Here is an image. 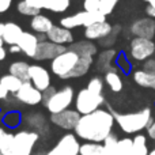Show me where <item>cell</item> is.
Listing matches in <instances>:
<instances>
[{
  "instance_id": "9c48e42d",
  "label": "cell",
  "mask_w": 155,
  "mask_h": 155,
  "mask_svg": "<svg viewBox=\"0 0 155 155\" xmlns=\"http://www.w3.org/2000/svg\"><path fill=\"white\" fill-rule=\"evenodd\" d=\"M80 143L78 140V136L74 134H65L63 137L56 143L51 151H48L45 155H79Z\"/></svg>"
},
{
  "instance_id": "f1b7e54d",
  "label": "cell",
  "mask_w": 155,
  "mask_h": 155,
  "mask_svg": "<svg viewBox=\"0 0 155 155\" xmlns=\"http://www.w3.org/2000/svg\"><path fill=\"white\" fill-rule=\"evenodd\" d=\"M16 10H18L19 14H22V15H26V16H35L38 15V14H41V10L37 7H34V5H31L29 2H26V0H22V2L18 3V5H16Z\"/></svg>"
},
{
  "instance_id": "8992f818",
  "label": "cell",
  "mask_w": 155,
  "mask_h": 155,
  "mask_svg": "<svg viewBox=\"0 0 155 155\" xmlns=\"http://www.w3.org/2000/svg\"><path fill=\"white\" fill-rule=\"evenodd\" d=\"M74 102V88L70 86H65L61 90H57L45 104V107L51 112V114L64 112L71 106Z\"/></svg>"
},
{
  "instance_id": "5bb4252c",
  "label": "cell",
  "mask_w": 155,
  "mask_h": 155,
  "mask_svg": "<svg viewBox=\"0 0 155 155\" xmlns=\"http://www.w3.org/2000/svg\"><path fill=\"white\" fill-rule=\"evenodd\" d=\"M131 33L135 37L154 40L155 37V21L153 18H142L131 25Z\"/></svg>"
},
{
  "instance_id": "7dc6e473",
  "label": "cell",
  "mask_w": 155,
  "mask_h": 155,
  "mask_svg": "<svg viewBox=\"0 0 155 155\" xmlns=\"http://www.w3.org/2000/svg\"><path fill=\"white\" fill-rule=\"evenodd\" d=\"M5 134H7V132H5V131H4V129H3V128H0V140L3 139V136H4Z\"/></svg>"
},
{
  "instance_id": "4fadbf2b",
  "label": "cell",
  "mask_w": 155,
  "mask_h": 155,
  "mask_svg": "<svg viewBox=\"0 0 155 155\" xmlns=\"http://www.w3.org/2000/svg\"><path fill=\"white\" fill-rule=\"evenodd\" d=\"M67 51L64 45H57L51 41H44V42L38 44L37 52H35V60H53L54 57H57L59 54L64 53Z\"/></svg>"
},
{
  "instance_id": "f907efd6",
  "label": "cell",
  "mask_w": 155,
  "mask_h": 155,
  "mask_svg": "<svg viewBox=\"0 0 155 155\" xmlns=\"http://www.w3.org/2000/svg\"><path fill=\"white\" fill-rule=\"evenodd\" d=\"M148 155H155V148H154V150H151V151H150V154H148Z\"/></svg>"
},
{
  "instance_id": "cb8c5ba5",
  "label": "cell",
  "mask_w": 155,
  "mask_h": 155,
  "mask_svg": "<svg viewBox=\"0 0 155 155\" xmlns=\"http://www.w3.org/2000/svg\"><path fill=\"white\" fill-rule=\"evenodd\" d=\"M91 64H93V57L80 56L79 63H78V65L75 67L74 72L71 74V79H72V78H80V76L86 75V74L88 72V70H90Z\"/></svg>"
},
{
  "instance_id": "7bdbcfd3",
  "label": "cell",
  "mask_w": 155,
  "mask_h": 155,
  "mask_svg": "<svg viewBox=\"0 0 155 155\" xmlns=\"http://www.w3.org/2000/svg\"><path fill=\"white\" fill-rule=\"evenodd\" d=\"M146 12H147V15H148V18H155V8L154 7H151L150 4H148V7L146 8Z\"/></svg>"
},
{
  "instance_id": "1f68e13d",
  "label": "cell",
  "mask_w": 155,
  "mask_h": 155,
  "mask_svg": "<svg viewBox=\"0 0 155 155\" xmlns=\"http://www.w3.org/2000/svg\"><path fill=\"white\" fill-rule=\"evenodd\" d=\"M132 148H134V139H129V137L120 139L117 143V153H116V155H131Z\"/></svg>"
},
{
  "instance_id": "2e32d148",
  "label": "cell",
  "mask_w": 155,
  "mask_h": 155,
  "mask_svg": "<svg viewBox=\"0 0 155 155\" xmlns=\"http://www.w3.org/2000/svg\"><path fill=\"white\" fill-rule=\"evenodd\" d=\"M48 40L51 42H54L57 45H71L74 44V35L71 33L70 29L67 27H63L61 25L60 26H53L51 29V31L46 34Z\"/></svg>"
},
{
  "instance_id": "e0dca14e",
  "label": "cell",
  "mask_w": 155,
  "mask_h": 155,
  "mask_svg": "<svg viewBox=\"0 0 155 155\" xmlns=\"http://www.w3.org/2000/svg\"><path fill=\"white\" fill-rule=\"evenodd\" d=\"M112 31H113L112 25L107 23L106 21H104V22H98V23H94V25H91V26L86 27L84 37L90 41L104 40V38H106Z\"/></svg>"
},
{
  "instance_id": "3957f363",
  "label": "cell",
  "mask_w": 155,
  "mask_h": 155,
  "mask_svg": "<svg viewBox=\"0 0 155 155\" xmlns=\"http://www.w3.org/2000/svg\"><path fill=\"white\" fill-rule=\"evenodd\" d=\"M80 56L76 52L67 49L64 53L59 54L57 57H54L52 60V72L56 76H59L60 79H71V74L74 72L75 67L79 63Z\"/></svg>"
},
{
  "instance_id": "8d00e7d4",
  "label": "cell",
  "mask_w": 155,
  "mask_h": 155,
  "mask_svg": "<svg viewBox=\"0 0 155 155\" xmlns=\"http://www.w3.org/2000/svg\"><path fill=\"white\" fill-rule=\"evenodd\" d=\"M99 2L101 0H84L83 2V8H84V11H88V12L99 11Z\"/></svg>"
},
{
  "instance_id": "bcb514c9",
  "label": "cell",
  "mask_w": 155,
  "mask_h": 155,
  "mask_svg": "<svg viewBox=\"0 0 155 155\" xmlns=\"http://www.w3.org/2000/svg\"><path fill=\"white\" fill-rule=\"evenodd\" d=\"M3 33H4V23H0V37H3Z\"/></svg>"
},
{
  "instance_id": "ffe728a7",
  "label": "cell",
  "mask_w": 155,
  "mask_h": 155,
  "mask_svg": "<svg viewBox=\"0 0 155 155\" xmlns=\"http://www.w3.org/2000/svg\"><path fill=\"white\" fill-rule=\"evenodd\" d=\"M30 26L38 34H48L51 31V29L53 27V23L52 21L48 18V16L42 15V14H38V15L33 16L31 22H30Z\"/></svg>"
},
{
  "instance_id": "f6af8a7d",
  "label": "cell",
  "mask_w": 155,
  "mask_h": 155,
  "mask_svg": "<svg viewBox=\"0 0 155 155\" xmlns=\"http://www.w3.org/2000/svg\"><path fill=\"white\" fill-rule=\"evenodd\" d=\"M5 56H7V51H5L4 48H0V61H2V60H4Z\"/></svg>"
},
{
  "instance_id": "681fc988",
  "label": "cell",
  "mask_w": 155,
  "mask_h": 155,
  "mask_svg": "<svg viewBox=\"0 0 155 155\" xmlns=\"http://www.w3.org/2000/svg\"><path fill=\"white\" fill-rule=\"evenodd\" d=\"M4 40H3V37H0V48H3V45H4Z\"/></svg>"
},
{
  "instance_id": "74e56055",
  "label": "cell",
  "mask_w": 155,
  "mask_h": 155,
  "mask_svg": "<svg viewBox=\"0 0 155 155\" xmlns=\"http://www.w3.org/2000/svg\"><path fill=\"white\" fill-rule=\"evenodd\" d=\"M26 2H29L31 5H34V7L40 8V10H42V8L46 7V4H48L49 0H26Z\"/></svg>"
},
{
  "instance_id": "d6986e66",
  "label": "cell",
  "mask_w": 155,
  "mask_h": 155,
  "mask_svg": "<svg viewBox=\"0 0 155 155\" xmlns=\"http://www.w3.org/2000/svg\"><path fill=\"white\" fill-rule=\"evenodd\" d=\"M23 30L19 25L14 23V22H7L4 23V33H3V40L7 45H18L19 40H21Z\"/></svg>"
},
{
  "instance_id": "277c9868",
  "label": "cell",
  "mask_w": 155,
  "mask_h": 155,
  "mask_svg": "<svg viewBox=\"0 0 155 155\" xmlns=\"http://www.w3.org/2000/svg\"><path fill=\"white\" fill-rule=\"evenodd\" d=\"M104 102L105 99L102 94H95L88 88H82L75 98V110H78L82 116L90 114L98 110Z\"/></svg>"
},
{
  "instance_id": "f35d334b",
  "label": "cell",
  "mask_w": 155,
  "mask_h": 155,
  "mask_svg": "<svg viewBox=\"0 0 155 155\" xmlns=\"http://www.w3.org/2000/svg\"><path fill=\"white\" fill-rule=\"evenodd\" d=\"M12 4V0H0V14L5 12Z\"/></svg>"
},
{
  "instance_id": "f5cc1de1",
  "label": "cell",
  "mask_w": 155,
  "mask_h": 155,
  "mask_svg": "<svg viewBox=\"0 0 155 155\" xmlns=\"http://www.w3.org/2000/svg\"><path fill=\"white\" fill-rule=\"evenodd\" d=\"M7 155H14V154H7Z\"/></svg>"
},
{
  "instance_id": "7402d4cb",
  "label": "cell",
  "mask_w": 155,
  "mask_h": 155,
  "mask_svg": "<svg viewBox=\"0 0 155 155\" xmlns=\"http://www.w3.org/2000/svg\"><path fill=\"white\" fill-rule=\"evenodd\" d=\"M70 49L76 52L79 56H90L94 57L97 54V46L90 40L87 41H79V42H74L70 45Z\"/></svg>"
},
{
  "instance_id": "d590c367",
  "label": "cell",
  "mask_w": 155,
  "mask_h": 155,
  "mask_svg": "<svg viewBox=\"0 0 155 155\" xmlns=\"http://www.w3.org/2000/svg\"><path fill=\"white\" fill-rule=\"evenodd\" d=\"M4 123H5V125H8V127H16L19 123H21V116H19L16 112L8 113V114L4 117Z\"/></svg>"
},
{
  "instance_id": "9a60e30c",
  "label": "cell",
  "mask_w": 155,
  "mask_h": 155,
  "mask_svg": "<svg viewBox=\"0 0 155 155\" xmlns=\"http://www.w3.org/2000/svg\"><path fill=\"white\" fill-rule=\"evenodd\" d=\"M30 82L44 93L51 87V75H49L48 70L41 65H30Z\"/></svg>"
},
{
  "instance_id": "7c38bea8",
  "label": "cell",
  "mask_w": 155,
  "mask_h": 155,
  "mask_svg": "<svg viewBox=\"0 0 155 155\" xmlns=\"http://www.w3.org/2000/svg\"><path fill=\"white\" fill-rule=\"evenodd\" d=\"M80 114L78 110H71V109H67L64 112H60V113H56V114H52L51 116V121L57 125L59 128H63V129H67V131H71L74 129L75 131L78 123H79Z\"/></svg>"
},
{
  "instance_id": "db71d44e",
  "label": "cell",
  "mask_w": 155,
  "mask_h": 155,
  "mask_svg": "<svg viewBox=\"0 0 155 155\" xmlns=\"http://www.w3.org/2000/svg\"><path fill=\"white\" fill-rule=\"evenodd\" d=\"M0 155H3V154H2V153H0Z\"/></svg>"
},
{
  "instance_id": "ba28073f",
  "label": "cell",
  "mask_w": 155,
  "mask_h": 155,
  "mask_svg": "<svg viewBox=\"0 0 155 155\" xmlns=\"http://www.w3.org/2000/svg\"><path fill=\"white\" fill-rule=\"evenodd\" d=\"M131 56L137 61H147L148 59H153L155 54V41L148 38L135 37L129 45Z\"/></svg>"
},
{
  "instance_id": "8fae6325",
  "label": "cell",
  "mask_w": 155,
  "mask_h": 155,
  "mask_svg": "<svg viewBox=\"0 0 155 155\" xmlns=\"http://www.w3.org/2000/svg\"><path fill=\"white\" fill-rule=\"evenodd\" d=\"M134 80L142 87L155 90V59H148L144 61L143 70L135 71Z\"/></svg>"
},
{
  "instance_id": "f546056e",
  "label": "cell",
  "mask_w": 155,
  "mask_h": 155,
  "mask_svg": "<svg viewBox=\"0 0 155 155\" xmlns=\"http://www.w3.org/2000/svg\"><path fill=\"white\" fill-rule=\"evenodd\" d=\"M114 51H105L101 53V56H99L98 59V70L99 71H104L105 74L107 72L110 67V61H112V59L114 57Z\"/></svg>"
},
{
  "instance_id": "c3c4849f",
  "label": "cell",
  "mask_w": 155,
  "mask_h": 155,
  "mask_svg": "<svg viewBox=\"0 0 155 155\" xmlns=\"http://www.w3.org/2000/svg\"><path fill=\"white\" fill-rule=\"evenodd\" d=\"M148 4H150L151 7H154V8H155V0H150V2H148Z\"/></svg>"
},
{
  "instance_id": "4316f807",
  "label": "cell",
  "mask_w": 155,
  "mask_h": 155,
  "mask_svg": "<svg viewBox=\"0 0 155 155\" xmlns=\"http://www.w3.org/2000/svg\"><path fill=\"white\" fill-rule=\"evenodd\" d=\"M102 153H104L102 143L86 142L83 144H80L79 155H102Z\"/></svg>"
},
{
  "instance_id": "816d5d0a",
  "label": "cell",
  "mask_w": 155,
  "mask_h": 155,
  "mask_svg": "<svg viewBox=\"0 0 155 155\" xmlns=\"http://www.w3.org/2000/svg\"><path fill=\"white\" fill-rule=\"evenodd\" d=\"M143 2H147V3H148V2H150V0H143Z\"/></svg>"
},
{
  "instance_id": "4dcf8cb0",
  "label": "cell",
  "mask_w": 155,
  "mask_h": 155,
  "mask_svg": "<svg viewBox=\"0 0 155 155\" xmlns=\"http://www.w3.org/2000/svg\"><path fill=\"white\" fill-rule=\"evenodd\" d=\"M70 8V0H49L45 10L52 12H64Z\"/></svg>"
},
{
  "instance_id": "603a6c76",
  "label": "cell",
  "mask_w": 155,
  "mask_h": 155,
  "mask_svg": "<svg viewBox=\"0 0 155 155\" xmlns=\"http://www.w3.org/2000/svg\"><path fill=\"white\" fill-rule=\"evenodd\" d=\"M0 84H3L5 88L8 90V93H14L16 94L19 91V88L22 87V84H23V82H22L19 78L11 75V74H8V75H4L0 78Z\"/></svg>"
},
{
  "instance_id": "44dd1931",
  "label": "cell",
  "mask_w": 155,
  "mask_h": 155,
  "mask_svg": "<svg viewBox=\"0 0 155 155\" xmlns=\"http://www.w3.org/2000/svg\"><path fill=\"white\" fill-rule=\"evenodd\" d=\"M10 74L22 80V82H30V64L26 61H14L10 65Z\"/></svg>"
},
{
  "instance_id": "e575fe53",
  "label": "cell",
  "mask_w": 155,
  "mask_h": 155,
  "mask_svg": "<svg viewBox=\"0 0 155 155\" xmlns=\"http://www.w3.org/2000/svg\"><path fill=\"white\" fill-rule=\"evenodd\" d=\"M87 88L95 94H102V90H104V80L98 76L91 78L88 84H87Z\"/></svg>"
},
{
  "instance_id": "b9f144b4",
  "label": "cell",
  "mask_w": 155,
  "mask_h": 155,
  "mask_svg": "<svg viewBox=\"0 0 155 155\" xmlns=\"http://www.w3.org/2000/svg\"><path fill=\"white\" fill-rule=\"evenodd\" d=\"M8 95V90L3 84H0V99H5Z\"/></svg>"
},
{
  "instance_id": "ac0fdd59",
  "label": "cell",
  "mask_w": 155,
  "mask_h": 155,
  "mask_svg": "<svg viewBox=\"0 0 155 155\" xmlns=\"http://www.w3.org/2000/svg\"><path fill=\"white\" fill-rule=\"evenodd\" d=\"M38 44H40V41H38L37 35L33 34V33L25 31L23 34H22L21 40H19L18 45H19V48H21V51L23 52L26 56L34 59L35 52H37V48H38Z\"/></svg>"
},
{
  "instance_id": "d4e9b609",
  "label": "cell",
  "mask_w": 155,
  "mask_h": 155,
  "mask_svg": "<svg viewBox=\"0 0 155 155\" xmlns=\"http://www.w3.org/2000/svg\"><path fill=\"white\" fill-rule=\"evenodd\" d=\"M105 82L109 86L110 90L114 91V93H120L123 90V80L116 71H107L105 74Z\"/></svg>"
},
{
  "instance_id": "5b68a950",
  "label": "cell",
  "mask_w": 155,
  "mask_h": 155,
  "mask_svg": "<svg viewBox=\"0 0 155 155\" xmlns=\"http://www.w3.org/2000/svg\"><path fill=\"white\" fill-rule=\"evenodd\" d=\"M106 16L102 15L99 11H95V12H88V11H80V12L75 14V15H68L64 16V18L60 19V25L63 27H67V29L72 30L75 27L79 26H84L88 27L94 23H98V22H104Z\"/></svg>"
},
{
  "instance_id": "ab89813d",
  "label": "cell",
  "mask_w": 155,
  "mask_h": 155,
  "mask_svg": "<svg viewBox=\"0 0 155 155\" xmlns=\"http://www.w3.org/2000/svg\"><path fill=\"white\" fill-rule=\"evenodd\" d=\"M56 91H57V90H56V88H54V87H52V86L48 88V90H45V91H44V93H42V95H44V101H42V102H46L49 98H51L52 95H53L54 93H56Z\"/></svg>"
},
{
  "instance_id": "30bf717a",
  "label": "cell",
  "mask_w": 155,
  "mask_h": 155,
  "mask_svg": "<svg viewBox=\"0 0 155 155\" xmlns=\"http://www.w3.org/2000/svg\"><path fill=\"white\" fill-rule=\"evenodd\" d=\"M15 97L19 102L25 105H30V106L38 105L44 101L42 91L38 90L31 82H23V84L19 88L18 93L15 94Z\"/></svg>"
},
{
  "instance_id": "ee69618b",
  "label": "cell",
  "mask_w": 155,
  "mask_h": 155,
  "mask_svg": "<svg viewBox=\"0 0 155 155\" xmlns=\"http://www.w3.org/2000/svg\"><path fill=\"white\" fill-rule=\"evenodd\" d=\"M10 52L11 53H21V48H19V45H11L10 46Z\"/></svg>"
},
{
  "instance_id": "83f0119b",
  "label": "cell",
  "mask_w": 155,
  "mask_h": 155,
  "mask_svg": "<svg viewBox=\"0 0 155 155\" xmlns=\"http://www.w3.org/2000/svg\"><path fill=\"white\" fill-rule=\"evenodd\" d=\"M118 140L120 139H117V135L112 132V134L104 140V143H102V146H104V153H102V155H116Z\"/></svg>"
},
{
  "instance_id": "484cf974",
  "label": "cell",
  "mask_w": 155,
  "mask_h": 155,
  "mask_svg": "<svg viewBox=\"0 0 155 155\" xmlns=\"http://www.w3.org/2000/svg\"><path fill=\"white\" fill-rule=\"evenodd\" d=\"M147 147V139H146L144 135H136L134 137V148H132L131 155H148Z\"/></svg>"
},
{
  "instance_id": "60d3db41",
  "label": "cell",
  "mask_w": 155,
  "mask_h": 155,
  "mask_svg": "<svg viewBox=\"0 0 155 155\" xmlns=\"http://www.w3.org/2000/svg\"><path fill=\"white\" fill-rule=\"evenodd\" d=\"M147 134H148V136H150L151 139H154V140H155V120L150 124V125H148V128H147Z\"/></svg>"
},
{
  "instance_id": "836d02e7",
  "label": "cell",
  "mask_w": 155,
  "mask_h": 155,
  "mask_svg": "<svg viewBox=\"0 0 155 155\" xmlns=\"http://www.w3.org/2000/svg\"><path fill=\"white\" fill-rule=\"evenodd\" d=\"M117 2L118 0H101L99 2V12L105 16L112 14L116 4H117Z\"/></svg>"
},
{
  "instance_id": "7a4b0ae2",
  "label": "cell",
  "mask_w": 155,
  "mask_h": 155,
  "mask_svg": "<svg viewBox=\"0 0 155 155\" xmlns=\"http://www.w3.org/2000/svg\"><path fill=\"white\" fill-rule=\"evenodd\" d=\"M112 113L114 116L116 123L125 134H137L144 128H148V125L154 121L153 116H151V110L148 107L135 113H125V114L116 112Z\"/></svg>"
},
{
  "instance_id": "d6a6232c",
  "label": "cell",
  "mask_w": 155,
  "mask_h": 155,
  "mask_svg": "<svg viewBox=\"0 0 155 155\" xmlns=\"http://www.w3.org/2000/svg\"><path fill=\"white\" fill-rule=\"evenodd\" d=\"M12 146H14V135L12 134H5L3 139L0 140V153L3 155H7L12 153Z\"/></svg>"
},
{
  "instance_id": "6da1fadb",
  "label": "cell",
  "mask_w": 155,
  "mask_h": 155,
  "mask_svg": "<svg viewBox=\"0 0 155 155\" xmlns=\"http://www.w3.org/2000/svg\"><path fill=\"white\" fill-rule=\"evenodd\" d=\"M114 123L116 120L112 112L98 109L80 117L75 128V135L86 142L104 143V140L112 134Z\"/></svg>"
},
{
  "instance_id": "52a82bcc",
  "label": "cell",
  "mask_w": 155,
  "mask_h": 155,
  "mask_svg": "<svg viewBox=\"0 0 155 155\" xmlns=\"http://www.w3.org/2000/svg\"><path fill=\"white\" fill-rule=\"evenodd\" d=\"M38 140V134L31 131H21L14 135V155H31L34 146Z\"/></svg>"
}]
</instances>
